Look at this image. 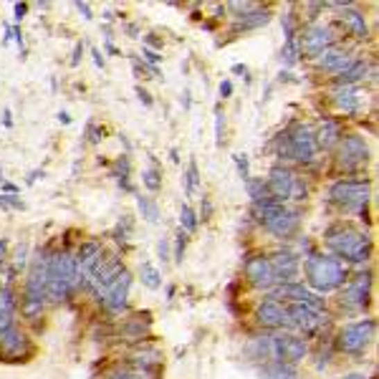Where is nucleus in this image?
Masks as SVG:
<instances>
[{"instance_id": "1", "label": "nucleus", "mask_w": 379, "mask_h": 379, "mask_svg": "<svg viewBox=\"0 0 379 379\" xmlns=\"http://www.w3.org/2000/svg\"><path fill=\"white\" fill-rule=\"evenodd\" d=\"M326 248L337 260L346 263H367L372 258V238L354 225L339 223L326 230Z\"/></svg>"}, {"instance_id": "2", "label": "nucleus", "mask_w": 379, "mask_h": 379, "mask_svg": "<svg viewBox=\"0 0 379 379\" xmlns=\"http://www.w3.org/2000/svg\"><path fill=\"white\" fill-rule=\"evenodd\" d=\"M303 276H306V283L314 288V294L339 291L346 283V278H349L342 260H337L329 253H314V251L303 260Z\"/></svg>"}, {"instance_id": "3", "label": "nucleus", "mask_w": 379, "mask_h": 379, "mask_svg": "<svg viewBox=\"0 0 379 379\" xmlns=\"http://www.w3.org/2000/svg\"><path fill=\"white\" fill-rule=\"evenodd\" d=\"M255 215H258V223L278 240L294 238L298 233V225H301V212L291 210L281 203L255 205Z\"/></svg>"}, {"instance_id": "4", "label": "nucleus", "mask_w": 379, "mask_h": 379, "mask_svg": "<svg viewBox=\"0 0 379 379\" xmlns=\"http://www.w3.org/2000/svg\"><path fill=\"white\" fill-rule=\"evenodd\" d=\"M374 331H377V321L374 319L344 323L337 334V349L349 354V357H362L374 342Z\"/></svg>"}, {"instance_id": "5", "label": "nucleus", "mask_w": 379, "mask_h": 379, "mask_svg": "<svg viewBox=\"0 0 379 379\" xmlns=\"http://www.w3.org/2000/svg\"><path fill=\"white\" fill-rule=\"evenodd\" d=\"M369 296H372V276L359 273L354 278H346L339 291V309L346 314H362L369 306Z\"/></svg>"}, {"instance_id": "6", "label": "nucleus", "mask_w": 379, "mask_h": 379, "mask_svg": "<svg viewBox=\"0 0 379 379\" xmlns=\"http://www.w3.org/2000/svg\"><path fill=\"white\" fill-rule=\"evenodd\" d=\"M329 200L342 210H364L369 200L367 180H339L329 187Z\"/></svg>"}, {"instance_id": "7", "label": "nucleus", "mask_w": 379, "mask_h": 379, "mask_svg": "<svg viewBox=\"0 0 379 379\" xmlns=\"http://www.w3.org/2000/svg\"><path fill=\"white\" fill-rule=\"evenodd\" d=\"M369 162V144L362 134H346L337 144V167L354 172Z\"/></svg>"}, {"instance_id": "8", "label": "nucleus", "mask_w": 379, "mask_h": 379, "mask_svg": "<svg viewBox=\"0 0 379 379\" xmlns=\"http://www.w3.org/2000/svg\"><path fill=\"white\" fill-rule=\"evenodd\" d=\"M334 41H337V35H334V31H331V26H326V23H309V26H303L301 35L296 38V43H298V53H303V56L309 58H319L326 49H331L334 46Z\"/></svg>"}, {"instance_id": "9", "label": "nucleus", "mask_w": 379, "mask_h": 379, "mask_svg": "<svg viewBox=\"0 0 379 379\" xmlns=\"http://www.w3.org/2000/svg\"><path fill=\"white\" fill-rule=\"evenodd\" d=\"M288 137V149H291V160L301 162V165H309L319 155V147H316V132L309 124H294V129L286 132Z\"/></svg>"}, {"instance_id": "10", "label": "nucleus", "mask_w": 379, "mask_h": 379, "mask_svg": "<svg viewBox=\"0 0 379 379\" xmlns=\"http://www.w3.org/2000/svg\"><path fill=\"white\" fill-rule=\"evenodd\" d=\"M273 342V359L286 362V364H298L309 354V342L298 334H278L271 339Z\"/></svg>"}, {"instance_id": "11", "label": "nucleus", "mask_w": 379, "mask_h": 379, "mask_svg": "<svg viewBox=\"0 0 379 379\" xmlns=\"http://www.w3.org/2000/svg\"><path fill=\"white\" fill-rule=\"evenodd\" d=\"M286 316H288V329L301 331V334H306V337L316 334L323 323L321 311L309 309V306H303V303H288Z\"/></svg>"}, {"instance_id": "12", "label": "nucleus", "mask_w": 379, "mask_h": 379, "mask_svg": "<svg viewBox=\"0 0 379 379\" xmlns=\"http://www.w3.org/2000/svg\"><path fill=\"white\" fill-rule=\"evenodd\" d=\"M243 273H246V281L253 288H260V291H268V288L276 283L273 268H271V260L263 253H255L243 263Z\"/></svg>"}, {"instance_id": "13", "label": "nucleus", "mask_w": 379, "mask_h": 379, "mask_svg": "<svg viewBox=\"0 0 379 379\" xmlns=\"http://www.w3.org/2000/svg\"><path fill=\"white\" fill-rule=\"evenodd\" d=\"M129 288H132V273L124 271L119 276V281L106 288L104 294H99V301L109 314H121L126 309V303H129Z\"/></svg>"}, {"instance_id": "14", "label": "nucleus", "mask_w": 379, "mask_h": 379, "mask_svg": "<svg viewBox=\"0 0 379 379\" xmlns=\"http://www.w3.org/2000/svg\"><path fill=\"white\" fill-rule=\"evenodd\" d=\"M294 185H296V175L288 167H273L266 180L271 200H273V203H281V205L286 203V200H291V195H294Z\"/></svg>"}, {"instance_id": "15", "label": "nucleus", "mask_w": 379, "mask_h": 379, "mask_svg": "<svg viewBox=\"0 0 379 379\" xmlns=\"http://www.w3.org/2000/svg\"><path fill=\"white\" fill-rule=\"evenodd\" d=\"M271 268H273L276 281L281 283H296L301 276V260L294 251H278L271 255Z\"/></svg>"}, {"instance_id": "16", "label": "nucleus", "mask_w": 379, "mask_h": 379, "mask_svg": "<svg viewBox=\"0 0 379 379\" xmlns=\"http://www.w3.org/2000/svg\"><path fill=\"white\" fill-rule=\"evenodd\" d=\"M276 296L288 298L291 303H303V306H309V309H316V311H321L323 306H326V301H323L321 296L314 294V291H309V288L303 286L301 281L281 283V286H278V291H276Z\"/></svg>"}, {"instance_id": "17", "label": "nucleus", "mask_w": 379, "mask_h": 379, "mask_svg": "<svg viewBox=\"0 0 379 379\" xmlns=\"http://www.w3.org/2000/svg\"><path fill=\"white\" fill-rule=\"evenodd\" d=\"M255 321L266 329H278V326H288L286 306L276 301V298H266L255 306Z\"/></svg>"}, {"instance_id": "18", "label": "nucleus", "mask_w": 379, "mask_h": 379, "mask_svg": "<svg viewBox=\"0 0 379 379\" xmlns=\"http://www.w3.org/2000/svg\"><path fill=\"white\" fill-rule=\"evenodd\" d=\"M331 101L342 114H357L362 106V94L357 86H337L331 92Z\"/></svg>"}, {"instance_id": "19", "label": "nucleus", "mask_w": 379, "mask_h": 379, "mask_svg": "<svg viewBox=\"0 0 379 379\" xmlns=\"http://www.w3.org/2000/svg\"><path fill=\"white\" fill-rule=\"evenodd\" d=\"M101 253H104V248H101L99 240H84V243L78 246L76 266H78V273L84 276V278H89V273H92V268L96 266V260Z\"/></svg>"}, {"instance_id": "20", "label": "nucleus", "mask_w": 379, "mask_h": 379, "mask_svg": "<svg viewBox=\"0 0 379 379\" xmlns=\"http://www.w3.org/2000/svg\"><path fill=\"white\" fill-rule=\"evenodd\" d=\"M351 61H354V58H351V53H346V51H339V49H334V46H331V49H326L321 56L316 58V66H319L321 71H331V74H337V76H339V74H342V71H344Z\"/></svg>"}, {"instance_id": "21", "label": "nucleus", "mask_w": 379, "mask_h": 379, "mask_svg": "<svg viewBox=\"0 0 379 379\" xmlns=\"http://www.w3.org/2000/svg\"><path fill=\"white\" fill-rule=\"evenodd\" d=\"M243 357L248 362H255V364H266L273 359V342L268 337H255L251 339L246 346H243Z\"/></svg>"}, {"instance_id": "22", "label": "nucleus", "mask_w": 379, "mask_h": 379, "mask_svg": "<svg viewBox=\"0 0 379 379\" xmlns=\"http://www.w3.org/2000/svg\"><path fill=\"white\" fill-rule=\"evenodd\" d=\"M28 349V339L23 334L18 326L8 331H0V351L6 354V357H21L23 351Z\"/></svg>"}, {"instance_id": "23", "label": "nucleus", "mask_w": 379, "mask_h": 379, "mask_svg": "<svg viewBox=\"0 0 379 379\" xmlns=\"http://www.w3.org/2000/svg\"><path fill=\"white\" fill-rule=\"evenodd\" d=\"M339 18H342V23L346 26V31H349L354 38H359V41H364V38H369V26H367V18L364 13H359L357 8L349 6V8H342V13H339Z\"/></svg>"}, {"instance_id": "24", "label": "nucleus", "mask_w": 379, "mask_h": 379, "mask_svg": "<svg viewBox=\"0 0 379 379\" xmlns=\"http://www.w3.org/2000/svg\"><path fill=\"white\" fill-rule=\"evenodd\" d=\"M271 23V10L263 6L253 8L251 13L240 15V18H235V26H233V33H240V31H253V28H263V26H268Z\"/></svg>"}, {"instance_id": "25", "label": "nucleus", "mask_w": 379, "mask_h": 379, "mask_svg": "<svg viewBox=\"0 0 379 379\" xmlns=\"http://www.w3.org/2000/svg\"><path fill=\"white\" fill-rule=\"evenodd\" d=\"M260 379H298V369L294 364L271 359L266 364H260Z\"/></svg>"}, {"instance_id": "26", "label": "nucleus", "mask_w": 379, "mask_h": 379, "mask_svg": "<svg viewBox=\"0 0 379 379\" xmlns=\"http://www.w3.org/2000/svg\"><path fill=\"white\" fill-rule=\"evenodd\" d=\"M339 140H342V129L334 119H323V124L319 126L316 132V147L319 149H331L337 147Z\"/></svg>"}, {"instance_id": "27", "label": "nucleus", "mask_w": 379, "mask_h": 379, "mask_svg": "<svg viewBox=\"0 0 379 379\" xmlns=\"http://www.w3.org/2000/svg\"><path fill=\"white\" fill-rule=\"evenodd\" d=\"M367 71H369V63L362 61V58H354V61H351L349 66H346V69L337 76V86H354V84H359V81L367 76Z\"/></svg>"}, {"instance_id": "28", "label": "nucleus", "mask_w": 379, "mask_h": 379, "mask_svg": "<svg viewBox=\"0 0 379 379\" xmlns=\"http://www.w3.org/2000/svg\"><path fill=\"white\" fill-rule=\"evenodd\" d=\"M248 187V197L253 200V205H266V203H273L271 200V195H268V187H266V180L263 177H258V180H248L246 183Z\"/></svg>"}, {"instance_id": "29", "label": "nucleus", "mask_w": 379, "mask_h": 379, "mask_svg": "<svg viewBox=\"0 0 379 379\" xmlns=\"http://www.w3.org/2000/svg\"><path fill=\"white\" fill-rule=\"evenodd\" d=\"M140 319H142V316H132V319H126V323L121 326V337L129 339V342H140L142 337H147L149 323H144V326H142Z\"/></svg>"}, {"instance_id": "30", "label": "nucleus", "mask_w": 379, "mask_h": 379, "mask_svg": "<svg viewBox=\"0 0 379 379\" xmlns=\"http://www.w3.org/2000/svg\"><path fill=\"white\" fill-rule=\"evenodd\" d=\"M137 208H140V215L147 220V223H157V220H160V208H157V203L152 197L140 195L137 197Z\"/></svg>"}, {"instance_id": "31", "label": "nucleus", "mask_w": 379, "mask_h": 379, "mask_svg": "<svg viewBox=\"0 0 379 379\" xmlns=\"http://www.w3.org/2000/svg\"><path fill=\"white\" fill-rule=\"evenodd\" d=\"M140 278L142 283L147 288H152V291H157V288H162V273L157 271L152 263H142L140 266Z\"/></svg>"}, {"instance_id": "32", "label": "nucleus", "mask_w": 379, "mask_h": 379, "mask_svg": "<svg viewBox=\"0 0 379 379\" xmlns=\"http://www.w3.org/2000/svg\"><path fill=\"white\" fill-rule=\"evenodd\" d=\"M197 190H200V169H197L195 160H190L187 169H185V192H187V197H192Z\"/></svg>"}, {"instance_id": "33", "label": "nucleus", "mask_w": 379, "mask_h": 379, "mask_svg": "<svg viewBox=\"0 0 379 379\" xmlns=\"http://www.w3.org/2000/svg\"><path fill=\"white\" fill-rule=\"evenodd\" d=\"M180 228L185 233H195L197 230V212L190 208L187 203L180 205Z\"/></svg>"}, {"instance_id": "34", "label": "nucleus", "mask_w": 379, "mask_h": 379, "mask_svg": "<svg viewBox=\"0 0 379 379\" xmlns=\"http://www.w3.org/2000/svg\"><path fill=\"white\" fill-rule=\"evenodd\" d=\"M142 185L149 190V192H160L162 190V172L155 167H149L142 172Z\"/></svg>"}, {"instance_id": "35", "label": "nucleus", "mask_w": 379, "mask_h": 379, "mask_svg": "<svg viewBox=\"0 0 379 379\" xmlns=\"http://www.w3.org/2000/svg\"><path fill=\"white\" fill-rule=\"evenodd\" d=\"M298 43H296V38H291V41H283V49H281V61L286 63V66H296L298 63Z\"/></svg>"}, {"instance_id": "36", "label": "nucleus", "mask_w": 379, "mask_h": 379, "mask_svg": "<svg viewBox=\"0 0 379 379\" xmlns=\"http://www.w3.org/2000/svg\"><path fill=\"white\" fill-rule=\"evenodd\" d=\"M187 240H190V233H185L183 228L177 230V235H175V251H172V260H175L177 266L183 263V258H185V251H187Z\"/></svg>"}, {"instance_id": "37", "label": "nucleus", "mask_w": 379, "mask_h": 379, "mask_svg": "<svg viewBox=\"0 0 379 379\" xmlns=\"http://www.w3.org/2000/svg\"><path fill=\"white\" fill-rule=\"evenodd\" d=\"M233 162H235L238 177L243 183H248V180H251V160H248V155H233Z\"/></svg>"}, {"instance_id": "38", "label": "nucleus", "mask_w": 379, "mask_h": 379, "mask_svg": "<svg viewBox=\"0 0 379 379\" xmlns=\"http://www.w3.org/2000/svg\"><path fill=\"white\" fill-rule=\"evenodd\" d=\"M223 140H225V114L220 109V104H215V144L223 147Z\"/></svg>"}, {"instance_id": "39", "label": "nucleus", "mask_w": 379, "mask_h": 379, "mask_svg": "<svg viewBox=\"0 0 379 379\" xmlns=\"http://www.w3.org/2000/svg\"><path fill=\"white\" fill-rule=\"evenodd\" d=\"M109 379H152V374L140 372V369L129 367V369H117V372H112L109 374Z\"/></svg>"}, {"instance_id": "40", "label": "nucleus", "mask_w": 379, "mask_h": 379, "mask_svg": "<svg viewBox=\"0 0 379 379\" xmlns=\"http://www.w3.org/2000/svg\"><path fill=\"white\" fill-rule=\"evenodd\" d=\"M132 172V162H129V155H119L117 162H114V177L119 180V177H129Z\"/></svg>"}, {"instance_id": "41", "label": "nucleus", "mask_w": 379, "mask_h": 379, "mask_svg": "<svg viewBox=\"0 0 379 379\" xmlns=\"http://www.w3.org/2000/svg\"><path fill=\"white\" fill-rule=\"evenodd\" d=\"M253 8H258V3H228V6H225V10H230L233 18H240V15L251 13Z\"/></svg>"}, {"instance_id": "42", "label": "nucleus", "mask_w": 379, "mask_h": 379, "mask_svg": "<svg viewBox=\"0 0 379 379\" xmlns=\"http://www.w3.org/2000/svg\"><path fill=\"white\" fill-rule=\"evenodd\" d=\"M86 137H89V144H99V142L104 140V129H99L96 126V121H89V124H86Z\"/></svg>"}, {"instance_id": "43", "label": "nucleus", "mask_w": 379, "mask_h": 379, "mask_svg": "<svg viewBox=\"0 0 379 379\" xmlns=\"http://www.w3.org/2000/svg\"><path fill=\"white\" fill-rule=\"evenodd\" d=\"M26 260H28V246L23 243V246L18 248V253H15V260H13V273H15V271H23V268H26Z\"/></svg>"}, {"instance_id": "44", "label": "nucleus", "mask_w": 379, "mask_h": 379, "mask_svg": "<svg viewBox=\"0 0 379 379\" xmlns=\"http://www.w3.org/2000/svg\"><path fill=\"white\" fill-rule=\"evenodd\" d=\"M142 56H144V61H147V63H152V66L162 63V53H160V51H152V49H147V46H142Z\"/></svg>"}, {"instance_id": "45", "label": "nucleus", "mask_w": 379, "mask_h": 379, "mask_svg": "<svg viewBox=\"0 0 379 379\" xmlns=\"http://www.w3.org/2000/svg\"><path fill=\"white\" fill-rule=\"evenodd\" d=\"M157 253H160V258H162V263H167L172 255H169V240L167 238H162L160 240V246H157Z\"/></svg>"}, {"instance_id": "46", "label": "nucleus", "mask_w": 379, "mask_h": 379, "mask_svg": "<svg viewBox=\"0 0 379 379\" xmlns=\"http://www.w3.org/2000/svg\"><path fill=\"white\" fill-rule=\"evenodd\" d=\"M81 56H84V43L78 41L76 46H74V53H71V66H78V63H81Z\"/></svg>"}, {"instance_id": "47", "label": "nucleus", "mask_w": 379, "mask_h": 379, "mask_svg": "<svg viewBox=\"0 0 379 379\" xmlns=\"http://www.w3.org/2000/svg\"><path fill=\"white\" fill-rule=\"evenodd\" d=\"M13 13H15V21H23V18L28 15V3H15Z\"/></svg>"}, {"instance_id": "48", "label": "nucleus", "mask_w": 379, "mask_h": 379, "mask_svg": "<svg viewBox=\"0 0 379 379\" xmlns=\"http://www.w3.org/2000/svg\"><path fill=\"white\" fill-rule=\"evenodd\" d=\"M233 74L243 76V78H246V84H251V71H248L246 63H235V66H233Z\"/></svg>"}, {"instance_id": "49", "label": "nucleus", "mask_w": 379, "mask_h": 379, "mask_svg": "<svg viewBox=\"0 0 379 379\" xmlns=\"http://www.w3.org/2000/svg\"><path fill=\"white\" fill-rule=\"evenodd\" d=\"M218 92H220V96H223V99H230L233 96V81H230V78L220 81V89H218Z\"/></svg>"}, {"instance_id": "50", "label": "nucleus", "mask_w": 379, "mask_h": 379, "mask_svg": "<svg viewBox=\"0 0 379 379\" xmlns=\"http://www.w3.org/2000/svg\"><path fill=\"white\" fill-rule=\"evenodd\" d=\"M74 6H76V10L81 15H84L86 21H92L94 18V13H92V8H89V3H81V0H78V3H74Z\"/></svg>"}, {"instance_id": "51", "label": "nucleus", "mask_w": 379, "mask_h": 379, "mask_svg": "<svg viewBox=\"0 0 379 379\" xmlns=\"http://www.w3.org/2000/svg\"><path fill=\"white\" fill-rule=\"evenodd\" d=\"M200 215H203V220H210V215H212V203L208 200V197H203V205H200Z\"/></svg>"}, {"instance_id": "52", "label": "nucleus", "mask_w": 379, "mask_h": 379, "mask_svg": "<svg viewBox=\"0 0 379 379\" xmlns=\"http://www.w3.org/2000/svg\"><path fill=\"white\" fill-rule=\"evenodd\" d=\"M134 92H137V96H140V101L144 106H152V96H149V92L147 89H142V86H137V89H134Z\"/></svg>"}, {"instance_id": "53", "label": "nucleus", "mask_w": 379, "mask_h": 379, "mask_svg": "<svg viewBox=\"0 0 379 379\" xmlns=\"http://www.w3.org/2000/svg\"><path fill=\"white\" fill-rule=\"evenodd\" d=\"M92 56H94V63H96V69H104V56H101V51L92 49Z\"/></svg>"}, {"instance_id": "54", "label": "nucleus", "mask_w": 379, "mask_h": 379, "mask_svg": "<svg viewBox=\"0 0 379 379\" xmlns=\"http://www.w3.org/2000/svg\"><path fill=\"white\" fill-rule=\"evenodd\" d=\"M38 177H41V180H43V177H46V172H43V169H33V172H31V175H28V180H26V183H28V185L38 183Z\"/></svg>"}, {"instance_id": "55", "label": "nucleus", "mask_w": 379, "mask_h": 379, "mask_svg": "<svg viewBox=\"0 0 379 379\" xmlns=\"http://www.w3.org/2000/svg\"><path fill=\"white\" fill-rule=\"evenodd\" d=\"M117 183H119V187H124L126 192H134L132 183H129V177H119V180H117Z\"/></svg>"}, {"instance_id": "56", "label": "nucleus", "mask_w": 379, "mask_h": 379, "mask_svg": "<svg viewBox=\"0 0 379 379\" xmlns=\"http://www.w3.org/2000/svg\"><path fill=\"white\" fill-rule=\"evenodd\" d=\"M6 248H8V240L0 238V268H3V258H6Z\"/></svg>"}, {"instance_id": "57", "label": "nucleus", "mask_w": 379, "mask_h": 379, "mask_svg": "<svg viewBox=\"0 0 379 379\" xmlns=\"http://www.w3.org/2000/svg\"><path fill=\"white\" fill-rule=\"evenodd\" d=\"M13 114H10V109H3V124L6 126H13V119H10Z\"/></svg>"}, {"instance_id": "58", "label": "nucleus", "mask_w": 379, "mask_h": 379, "mask_svg": "<svg viewBox=\"0 0 379 379\" xmlns=\"http://www.w3.org/2000/svg\"><path fill=\"white\" fill-rule=\"evenodd\" d=\"M58 121H61V124H71V114L69 112H58Z\"/></svg>"}, {"instance_id": "59", "label": "nucleus", "mask_w": 379, "mask_h": 379, "mask_svg": "<svg viewBox=\"0 0 379 379\" xmlns=\"http://www.w3.org/2000/svg\"><path fill=\"white\" fill-rule=\"evenodd\" d=\"M183 106H185V109H190V92L183 94Z\"/></svg>"}, {"instance_id": "60", "label": "nucleus", "mask_w": 379, "mask_h": 379, "mask_svg": "<svg viewBox=\"0 0 379 379\" xmlns=\"http://www.w3.org/2000/svg\"><path fill=\"white\" fill-rule=\"evenodd\" d=\"M342 379H369V377H364V374H346V377Z\"/></svg>"}, {"instance_id": "61", "label": "nucleus", "mask_w": 379, "mask_h": 379, "mask_svg": "<svg viewBox=\"0 0 379 379\" xmlns=\"http://www.w3.org/2000/svg\"><path fill=\"white\" fill-rule=\"evenodd\" d=\"M0 210H8V205L3 203V195H0Z\"/></svg>"}, {"instance_id": "62", "label": "nucleus", "mask_w": 379, "mask_h": 379, "mask_svg": "<svg viewBox=\"0 0 379 379\" xmlns=\"http://www.w3.org/2000/svg\"><path fill=\"white\" fill-rule=\"evenodd\" d=\"M0 185H3V169H0Z\"/></svg>"}]
</instances>
